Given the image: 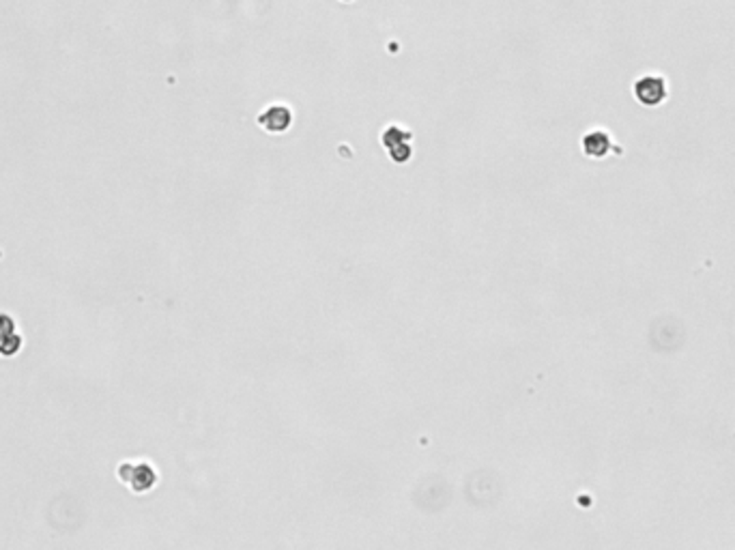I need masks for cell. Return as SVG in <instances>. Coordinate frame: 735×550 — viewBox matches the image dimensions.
<instances>
[{
	"label": "cell",
	"mask_w": 735,
	"mask_h": 550,
	"mask_svg": "<svg viewBox=\"0 0 735 550\" xmlns=\"http://www.w3.org/2000/svg\"><path fill=\"white\" fill-rule=\"evenodd\" d=\"M381 144L383 148H387L389 157L394 162H409L413 155V146H411V134L407 129H400L398 125L387 127L381 134Z\"/></svg>",
	"instance_id": "6da1fadb"
},
{
	"label": "cell",
	"mask_w": 735,
	"mask_h": 550,
	"mask_svg": "<svg viewBox=\"0 0 735 550\" xmlns=\"http://www.w3.org/2000/svg\"><path fill=\"white\" fill-rule=\"evenodd\" d=\"M293 123V112L282 103H273L258 114V125L269 134H284Z\"/></svg>",
	"instance_id": "7a4b0ae2"
},
{
	"label": "cell",
	"mask_w": 735,
	"mask_h": 550,
	"mask_svg": "<svg viewBox=\"0 0 735 550\" xmlns=\"http://www.w3.org/2000/svg\"><path fill=\"white\" fill-rule=\"evenodd\" d=\"M634 95L645 105H658L666 97V86L660 78H643L634 86Z\"/></svg>",
	"instance_id": "3957f363"
},
{
	"label": "cell",
	"mask_w": 735,
	"mask_h": 550,
	"mask_svg": "<svg viewBox=\"0 0 735 550\" xmlns=\"http://www.w3.org/2000/svg\"><path fill=\"white\" fill-rule=\"evenodd\" d=\"M583 148L589 157H605L611 148V138L602 131H593V134H587L583 138Z\"/></svg>",
	"instance_id": "277c9868"
},
{
	"label": "cell",
	"mask_w": 735,
	"mask_h": 550,
	"mask_svg": "<svg viewBox=\"0 0 735 550\" xmlns=\"http://www.w3.org/2000/svg\"><path fill=\"white\" fill-rule=\"evenodd\" d=\"M131 471H133V477L129 479V483L133 486V490L142 492V490H149V488L155 486V479H158V477H155V471L149 465L131 467Z\"/></svg>",
	"instance_id": "5b68a950"
},
{
	"label": "cell",
	"mask_w": 735,
	"mask_h": 550,
	"mask_svg": "<svg viewBox=\"0 0 735 550\" xmlns=\"http://www.w3.org/2000/svg\"><path fill=\"white\" fill-rule=\"evenodd\" d=\"M342 3H350V0H342Z\"/></svg>",
	"instance_id": "8992f818"
}]
</instances>
